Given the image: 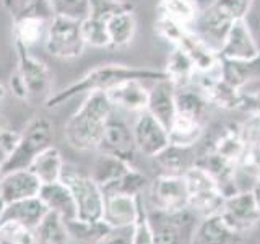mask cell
Instances as JSON below:
<instances>
[{"instance_id":"25","label":"cell","mask_w":260,"mask_h":244,"mask_svg":"<svg viewBox=\"0 0 260 244\" xmlns=\"http://www.w3.org/2000/svg\"><path fill=\"white\" fill-rule=\"evenodd\" d=\"M219 77L231 86L242 89L250 80L260 77V55L254 60H228L221 59Z\"/></svg>"},{"instance_id":"31","label":"cell","mask_w":260,"mask_h":244,"mask_svg":"<svg viewBox=\"0 0 260 244\" xmlns=\"http://www.w3.org/2000/svg\"><path fill=\"white\" fill-rule=\"evenodd\" d=\"M2 4L12 21L29 18V16L52 20L55 15L51 0H2Z\"/></svg>"},{"instance_id":"35","label":"cell","mask_w":260,"mask_h":244,"mask_svg":"<svg viewBox=\"0 0 260 244\" xmlns=\"http://www.w3.org/2000/svg\"><path fill=\"white\" fill-rule=\"evenodd\" d=\"M108 33L112 47H125L132 43L137 33V18L134 12H125L108 21Z\"/></svg>"},{"instance_id":"45","label":"cell","mask_w":260,"mask_h":244,"mask_svg":"<svg viewBox=\"0 0 260 244\" xmlns=\"http://www.w3.org/2000/svg\"><path fill=\"white\" fill-rule=\"evenodd\" d=\"M238 168H242L249 176L260 179V142L246 143Z\"/></svg>"},{"instance_id":"40","label":"cell","mask_w":260,"mask_h":244,"mask_svg":"<svg viewBox=\"0 0 260 244\" xmlns=\"http://www.w3.org/2000/svg\"><path fill=\"white\" fill-rule=\"evenodd\" d=\"M134 12V4L127 0H89V15L98 20L109 21L114 16Z\"/></svg>"},{"instance_id":"48","label":"cell","mask_w":260,"mask_h":244,"mask_svg":"<svg viewBox=\"0 0 260 244\" xmlns=\"http://www.w3.org/2000/svg\"><path fill=\"white\" fill-rule=\"evenodd\" d=\"M98 244H132V226L112 228Z\"/></svg>"},{"instance_id":"44","label":"cell","mask_w":260,"mask_h":244,"mask_svg":"<svg viewBox=\"0 0 260 244\" xmlns=\"http://www.w3.org/2000/svg\"><path fill=\"white\" fill-rule=\"evenodd\" d=\"M55 15L69 16L73 20H85L89 15V0H51Z\"/></svg>"},{"instance_id":"37","label":"cell","mask_w":260,"mask_h":244,"mask_svg":"<svg viewBox=\"0 0 260 244\" xmlns=\"http://www.w3.org/2000/svg\"><path fill=\"white\" fill-rule=\"evenodd\" d=\"M130 166L132 165H128V163L122 161L119 158H114V157H109V155L101 153L94 163L91 177L101 187H106L116 181V179H119Z\"/></svg>"},{"instance_id":"22","label":"cell","mask_w":260,"mask_h":244,"mask_svg":"<svg viewBox=\"0 0 260 244\" xmlns=\"http://www.w3.org/2000/svg\"><path fill=\"white\" fill-rule=\"evenodd\" d=\"M47 211L49 210L44 205V202L36 195V197L7 203L4 220H15V222L24 225L29 230H35L41 220L46 217Z\"/></svg>"},{"instance_id":"34","label":"cell","mask_w":260,"mask_h":244,"mask_svg":"<svg viewBox=\"0 0 260 244\" xmlns=\"http://www.w3.org/2000/svg\"><path fill=\"white\" fill-rule=\"evenodd\" d=\"M65 223H67L70 238L77 244H98L112 230L103 220L101 222H83V220L73 218Z\"/></svg>"},{"instance_id":"24","label":"cell","mask_w":260,"mask_h":244,"mask_svg":"<svg viewBox=\"0 0 260 244\" xmlns=\"http://www.w3.org/2000/svg\"><path fill=\"white\" fill-rule=\"evenodd\" d=\"M159 168L165 171V174H177L182 176L187 169H190L197 158H195L193 146H179L169 143L162 151L154 157Z\"/></svg>"},{"instance_id":"19","label":"cell","mask_w":260,"mask_h":244,"mask_svg":"<svg viewBox=\"0 0 260 244\" xmlns=\"http://www.w3.org/2000/svg\"><path fill=\"white\" fill-rule=\"evenodd\" d=\"M203 80L200 81L199 89L207 98L210 104H215L223 109H238L241 100V89L231 86L219 77L218 73H200Z\"/></svg>"},{"instance_id":"16","label":"cell","mask_w":260,"mask_h":244,"mask_svg":"<svg viewBox=\"0 0 260 244\" xmlns=\"http://www.w3.org/2000/svg\"><path fill=\"white\" fill-rule=\"evenodd\" d=\"M41 181L28 169H16L0 177V195L7 203L39 195Z\"/></svg>"},{"instance_id":"21","label":"cell","mask_w":260,"mask_h":244,"mask_svg":"<svg viewBox=\"0 0 260 244\" xmlns=\"http://www.w3.org/2000/svg\"><path fill=\"white\" fill-rule=\"evenodd\" d=\"M38 197L44 202L47 210L59 214L65 222L77 218V205L73 194L69 186L63 181H57L51 184H43Z\"/></svg>"},{"instance_id":"43","label":"cell","mask_w":260,"mask_h":244,"mask_svg":"<svg viewBox=\"0 0 260 244\" xmlns=\"http://www.w3.org/2000/svg\"><path fill=\"white\" fill-rule=\"evenodd\" d=\"M210 5L215 7L224 18L234 23L238 20H246L254 0H213Z\"/></svg>"},{"instance_id":"30","label":"cell","mask_w":260,"mask_h":244,"mask_svg":"<svg viewBox=\"0 0 260 244\" xmlns=\"http://www.w3.org/2000/svg\"><path fill=\"white\" fill-rule=\"evenodd\" d=\"M49 21L51 20L38 18V16H29V18H21L13 21L15 43H18L28 49L39 43H44Z\"/></svg>"},{"instance_id":"12","label":"cell","mask_w":260,"mask_h":244,"mask_svg":"<svg viewBox=\"0 0 260 244\" xmlns=\"http://www.w3.org/2000/svg\"><path fill=\"white\" fill-rule=\"evenodd\" d=\"M132 132L138 153L148 158H154L169 145L168 129L156 117H153L148 111L138 112Z\"/></svg>"},{"instance_id":"5","label":"cell","mask_w":260,"mask_h":244,"mask_svg":"<svg viewBox=\"0 0 260 244\" xmlns=\"http://www.w3.org/2000/svg\"><path fill=\"white\" fill-rule=\"evenodd\" d=\"M73 194L77 205V218L83 222H101L104 211V191L91 174L80 173L78 169L65 166L62 179Z\"/></svg>"},{"instance_id":"36","label":"cell","mask_w":260,"mask_h":244,"mask_svg":"<svg viewBox=\"0 0 260 244\" xmlns=\"http://www.w3.org/2000/svg\"><path fill=\"white\" fill-rule=\"evenodd\" d=\"M210 103L200 89H192L190 86L176 89V109L179 114H185L202 120L208 109Z\"/></svg>"},{"instance_id":"15","label":"cell","mask_w":260,"mask_h":244,"mask_svg":"<svg viewBox=\"0 0 260 244\" xmlns=\"http://www.w3.org/2000/svg\"><path fill=\"white\" fill-rule=\"evenodd\" d=\"M244 234L236 231L221 214L202 217L193 228L190 244H242Z\"/></svg>"},{"instance_id":"53","label":"cell","mask_w":260,"mask_h":244,"mask_svg":"<svg viewBox=\"0 0 260 244\" xmlns=\"http://www.w3.org/2000/svg\"><path fill=\"white\" fill-rule=\"evenodd\" d=\"M5 95H7V88H5V85L2 83V81H0V100H4Z\"/></svg>"},{"instance_id":"9","label":"cell","mask_w":260,"mask_h":244,"mask_svg":"<svg viewBox=\"0 0 260 244\" xmlns=\"http://www.w3.org/2000/svg\"><path fill=\"white\" fill-rule=\"evenodd\" d=\"M219 214L241 234H246L260 223V208L252 191L233 192L226 195Z\"/></svg>"},{"instance_id":"46","label":"cell","mask_w":260,"mask_h":244,"mask_svg":"<svg viewBox=\"0 0 260 244\" xmlns=\"http://www.w3.org/2000/svg\"><path fill=\"white\" fill-rule=\"evenodd\" d=\"M185 28L187 26H184V24L177 23L174 20H169L166 16H159V15H158L156 23H154V31H156V35L161 36L165 41H168V43H171L173 46L177 44V41L182 36Z\"/></svg>"},{"instance_id":"18","label":"cell","mask_w":260,"mask_h":244,"mask_svg":"<svg viewBox=\"0 0 260 244\" xmlns=\"http://www.w3.org/2000/svg\"><path fill=\"white\" fill-rule=\"evenodd\" d=\"M153 117H156L162 126L169 129L176 117V86L168 78L159 80L148 93V106H146Z\"/></svg>"},{"instance_id":"1","label":"cell","mask_w":260,"mask_h":244,"mask_svg":"<svg viewBox=\"0 0 260 244\" xmlns=\"http://www.w3.org/2000/svg\"><path fill=\"white\" fill-rule=\"evenodd\" d=\"M166 73L165 70H153V69H137L130 67V65L122 64H108L100 65L93 70L85 73L75 83L69 85L67 88L60 89L55 95H51L44 101L47 109L59 108L65 104L72 98H75L81 93H93V92H109L111 88L117 86L122 81L127 80H165Z\"/></svg>"},{"instance_id":"17","label":"cell","mask_w":260,"mask_h":244,"mask_svg":"<svg viewBox=\"0 0 260 244\" xmlns=\"http://www.w3.org/2000/svg\"><path fill=\"white\" fill-rule=\"evenodd\" d=\"M138 197L140 195L108 194L104 199L103 222L109 228L132 226L138 214Z\"/></svg>"},{"instance_id":"47","label":"cell","mask_w":260,"mask_h":244,"mask_svg":"<svg viewBox=\"0 0 260 244\" xmlns=\"http://www.w3.org/2000/svg\"><path fill=\"white\" fill-rule=\"evenodd\" d=\"M18 138H20L18 132L5 127L2 122H0V163L10 155V151L15 148L16 142H18Z\"/></svg>"},{"instance_id":"23","label":"cell","mask_w":260,"mask_h":244,"mask_svg":"<svg viewBox=\"0 0 260 244\" xmlns=\"http://www.w3.org/2000/svg\"><path fill=\"white\" fill-rule=\"evenodd\" d=\"M63 168L65 165L62 153L59 151V148H55L52 145L41 151L29 165V169L39 179L41 184H51L60 181Z\"/></svg>"},{"instance_id":"8","label":"cell","mask_w":260,"mask_h":244,"mask_svg":"<svg viewBox=\"0 0 260 244\" xmlns=\"http://www.w3.org/2000/svg\"><path fill=\"white\" fill-rule=\"evenodd\" d=\"M16 51V69L15 72L21 77L29 100L31 98L44 96V101L51 96L52 89V75L47 65L35 57L28 47L15 43Z\"/></svg>"},{"instance_id":"29","label":"cell","mask_w":260,"mask_h":244,"mask_svg":"<svg viewBox=\"0 0 260 244\" xmlns=\"http://www.w3.org/2000/svg\"><path fill=\"white\" fill-rule=\"evenodd\" d=\"M244 148H246V142L242 138L241 126H228L216 137L211 151H215L219 157L238 165L244 153Z\"/></svg>"},{"instance_id":"2","label":"cell","mask_w":260,"mask_h":244,"mask_svg":"<svg viewBox=\"0 0 260 244\" xmlns=\"http://www.w3.org/2000/svg\"><path fill=\"white\" fill-rule=\"evenodd\" d=\"M112 108L109 96L104 92L88 93L83 104L63 127L67 143L78 151L98 150L104 127L112 116Z\"/></svg>"},{"instance_id":"14","label":"cell","mask_w":260,"mask_h":244,"mask_svg":"<svg viewBox=\"0 0 260 244\" xmlns=\"http://www.w3.org/2000/svg\"><path fill=\"white\" fill-rule=\"evenodd\" d=\"M176 47H181L182 51L189 55L197 73H218L219 64H221V55L215 51L205 38H202L197 33L185 28L182 36L179 38Z\"/></svg>"},{"instance_id":"20","label":"cell","mask_w":260,"mask_h":244,"mask_svg":"<svg viewBox=\"0 0 260 244\" xmlns=\"http://www.w3.org/2000/svg\"><path fill=\"white\" fill-rule=\"evenodd\" d=\"M148 93L142 80H127L122 81L117 86L111 88L106 95L109 96L112 106H117L130 112H142L146 111L148 106Z\"/></svg>"},{"instance_id":"10","label":"cell","mask_w":260,"mask_h":244,"mask_svg":"<svg viewBox=\"0 0 260 244\" xmlns=\"http://www.w3.org/2000/svg\"><path fill=\"white\" fill-rule=\"evenodd\" d=\"M98 151L132 165L135 155L138 153L132 129H128L124 120L111 116L104 127L103 137L100 145H98Z\"/></svg>"},{"instance_id":"51","label":"cell","mask_w":260,"mask_h":244,"mask_svg":"<svg viewBox=\"0 0 260 244\" xmlns=\"http://www.w3.org/2000/svg\"><path fill=\"white\" fill-rule=\"evenodd\" d=\"M5 210H7V202L2 199V195H0V222H2V220H4Z\"/></svg>"},{"instance_id":"38","label":"cell","mask_w":260,"mask_h":244,"mask_svg":"<svg viewBox=\"0 0 260 244\" xmlns=\"http://www.w3.org/2000/svg\"><path fill=\"white\" fill-rule=\"evenodd\" d=\"M148 179L134 166H130L119 179H116L109 186L103 187L104 195L108 194H127V195H140L146 187Z\"/></svg>"},{"instance_id":"3","label":"cell","mask_w":260,"mask_h":244,"mask_svg":"<svg viewBox=\"0 0 260 244\" xmlns=\"http://www.w3.org/2000/svg\"><path fill=\"white\" fill-rule=\"evenodd\" d=\"M54 126L47 117H35L28 122L10 155L0 163V177L16 169H28L38 155L52 145Z\"/></svg>"},{"instance_id":"13","label":"cell","mask_w":260,"mask_h":244,"mask_svg":"<svg viewBox=\"0 0 260 244\" xmlns=\"http://www.w3.org/2000/svg\"><path fill=\"white\" fill-rule=\"evenodd\" d=\"M218 52L221 55V59L228 60L257 59L260 55V46L246 20H238L231 24Z\"/></svg>"},{"instance_id":"50","label":"cell","mask_w":260,"mask_h":244,"mask_svg":"<svg viewBox=\"0 0 260 244\" xmlns=\"http://www.w3.org/2000/svg\"><path fill=\"white\" fill-rule=\"evenodd\" d=\"M252 194H254V199H255L257 205H258V208H260V179H257L255 184H254V187H252Z\"/></svg>"},{"instance_id":"4","label":"cell","mask_w":260,"mask_h":244,"mask_svg":"<svg viewBox=\"0 0 260 244\" xmlns=\"http://www.w3.org/2000/svg\"><path fill=\"white\" fill-rule=\"evenodd\" d=\"M182 176L187 186V192H189V208L193 214H199L202 217L219 214L226 195L216 182V179L197 163L190 169H187Z\"/></svg>"},{"instance_id":"28","label":"cell","mask_w":260,"mask_h":244,"mask_svg":"<svg viewBox=\"0 0 260 244\" xmlns=\"http://www.w3.org/2000/svg\"><path fill=\"white\" fill-rule=\"evenodd\" d=\"M168 132H169V143L179 146H195V143L203 135V126L202 120L199 119L176 112V117L173 120V124L169 126Z\"/></svg>"},{"instance_id":"41","label":"cell","mask_w":260,"mask_h":244,"mask_svg":"<svg viewBox=\"0 0 260 244\" xmlns=\"http://www.w3.org/2000/svg\"><path fill=\"white\" fill-rule=\"evenodd\" d=\"M132 244H154L153 226L148 217V208L143 199V194L138 197V214L132 225Z\"/></svg>"},{"instance_id":"26","label":"cell","mask_w":260,"mask_h":244,"mask_svg":"<svg viewBox=\"0 0 260 244\" xmlns=\"http://www.w3.org/2000/svg\"><path fill=\"white\" fill-rule=\"evenodd\" d=\"M32 234H35V244H70L72 241L65 220L51 210L32 230Z\"/></svg>"},{"instance_id":"32","label":"cell","mask_w":260,"mask_h":244,"mask_svg":"<svg viewBox=\"0 0 260 244\" xmlns=\"http://www.w3.org/2000/svg\"><path fill=\"white\" fill-rule=\"evenodd\" d=\"M197 165L202 166V168H205L208 173L216 179V182L219 184L221 191L226 195V187L233 186V179H234L236 168H238V165L228 161L226 158L219 157L218 153L211 151V150L203 155L202 158L197 160Z\"/></svg>"},{"instance_id":"7","label":"cell","mask_w":260,"mask_h":244,"mask_svg":"<svg viewBox=\"0 0 260 244\" xmlns=\"http://www.w3.org/2000/svg\"><path fill=\"white\" fill-rule=\"evenodd\" d=\"M153 226L154 244H190L193 228L197 225L195 214L190 208L179 211L148 210Z\"/></svg>"},{"instance_id":"39","label":"cell","mask_w":260,"mask_h":244,"mask_svg":"<svg viewBox=\"0 0 260 244\" xmlns=\"http://www.w3.org/2000/svg\"><path fill=\"white\" fill-rule=\"evenodd\" d=\"M81 36L86 46L91 47H108L111 46L109 33H108V21L98 20L94 16H86L80 21Z\"/></svg>"},{"instance_id":"42","label":"cell","mask_w":260,"mask_h":244,"mask_svg":"<svg viewBox=\"0 0 260 244\" xmlns=\"http://www.w3.org/2000/svg\"><path fill=\"white\" fill-rule=\"evenodd\" d=\"M0 244H35L32 230L15 220L0 222Z\"/></svg>"},{"instance_id":"27","label":"cell","mask_w":260,"mask_h":244,"mask_svg":"<svg viewBox=\"0 0 260 244\" xmlns=\"http://www.w3.org/2000/svg\"><path fill=\"white\" fill-rule=\"evenodd\" d=\"M165 73H166V78L176 86V89H179V88H187L192 85L195 75H197V70H195L189 55H187L181 47L174 46L173 52L169 54Z\"/></svg>"},{"instance_id":"33","label":"cell","mask_w":260,"mask_h":244,"mask_svg":"<svg viewBox=\"0 0 260 244\" xmlns=\"http://www.w3.org/2000/svg\"><path fill=\"white\" fill-rule=\"evenodd\" d=\"M158 13L159 16H166L189 28L197 21L200 10L195 0H159Z\"/></svg>"},{"instance_id":"11","label":"cell","mask_w":260,"mask_h":244,"mask_svg":"<svg viewBox=\"0 0 260 244\" xmlns=\"http://www.w3.org/2000/svg\"><path fill=\"white\" fill-rule=\"evenodd\" d=\"M153 208L165 211H179L189 208V192L184 176L159 174L151 184Z\"/></svg>"},{"instance_id":"52","label":"cell","mask_w":260,"mask_h":244,"mask_svg":"<svg viewBox=\"0 0 260 244\" xmlns=\"http://www.w3.org/2000/svg\"><path fill=\"white\" fill-rule=\"evenodd\" d=\"M255 23H257V33H254V36H255L257 43H258V46H260V12H258V16L255 18Z\"/></svg>"},{"instance_id":"49","label":"cell","mask_w":260,"mask_h":244,"mask_svg":"<svg viewBox=\"0 0 260 244\" xmlns=\"http://www.w3.org/2000/svg\"><path fill=\"white\" fill-rule=\"evenodd\" d=\"M8 86H10V92L13 93V96H16L18 100H23V101H28L29 100L28 92H26V86H24L21 77L16 72L12 73L10 80H8Z\"/></svg>"},{"instance_id":"6","label":"cell","mask_w":260,"mask_h":244,"mask_svg":"<svg viewBox=\"0 0 260 244\" xmlns=\"http://www.w3.org/2000/svg\"><path fill=\"white\" fill-rule=\"evenodd\" d=\"M44 47L47 54L60 60H72L80 57L86 47L81 36L80 21L69 16L54 15L47 26Z\"/></svg>"}]
</instances>
